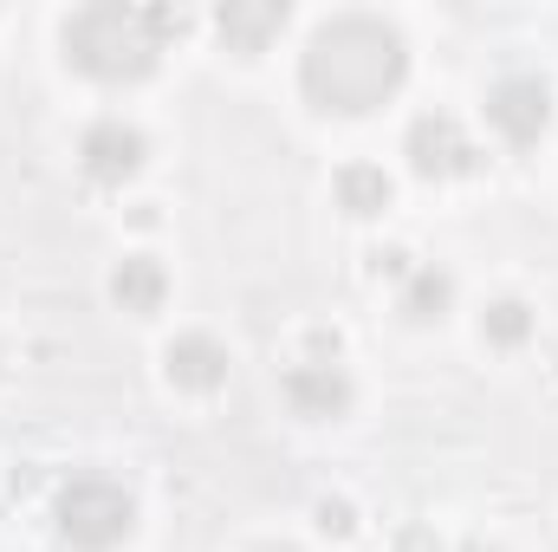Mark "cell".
Segmentation results:
<instances>
[{"instance_id":"1","label":"cell","mask_w":558,"mask_h":552,"mask_svg":"<svg viewBox=\"0 0 558 552\" xmlns=\"http://www.w3.org/2000/svg\"><path fill=\"white\" fill-rule=\"evenodd\" d=\"M403 65H410V52H403L397 26L351 13V20H331L312 33L299 79L325 111H371L403 85Z\"/></svg>"},{"instance_id":"2","label":"cell","mask_w":558,"mask_h":552,"mask_svg":"<svg viewBox=\"0 0 558 552\" xmlns=\"http://www.w3.org/2000/svg\"><path fill=\"white\" fill-rule=\"evenodd\" d=\"M169 33H175V13L169 7L98 0V7H78L65 20V52L92 79H143L156 65V52H162Z\"/></svg>"},{"instance_id":"3","label":"cell","mask_w":558,"mask_h":552,"mask_svg":"<svg viewBox=\"0 0 558 552\" xmlns=\"http://www.w3.org/2000/svg\"><path fill=\"white\" fill-rule=\"evenodd\" d=\"M52 514H59V540L78 547V552H111L131 527H137L131 494H124L118 481H105V475H78V481H65Z\"/></svg>"},{"instance_id":"4","label":"cell","mask_w":558,"mask_h":552,"mask_svg":"<svg viewBox=\"0 0 558 552\" xmlns=\"http://www.w3.org/2000/svg\"><path fill=\"white\" fill-rule=\"evenodd\" d=\"M487 118L500 124L507 143H533L539 131H546V118H553L546 79H500V85L487 92Z\"/></svg>"},{"instance_id":"5","label":"cell","mask_w":558,"mask_h":552,"mask_svg":"<svg viewBox=\"0 0 558 552\" xmlns=\"http://www.w3.org/2000/svg\"><path fill=\"white\" fill-rule=\"evenodd\" d=\"M78 156H85V169H92L98 182H124V176L143 163V137L124 124V118H105V124H92V131H85Z\"/></svg>"},{"instance_id":"6","label":"cell","mask_w":558,"mask_h":552,"mask_svg":"<svg viewBox=\"0 0 558 552\" xmlns=\"http://www.w3.org/2000/svg\"><path fill=\"white\" fill-rule=\"evenodd\" d=\"M410 156H416L422 176H454V169L474 163V149H468L454 118H416L410 124Z\"/></svg>"},{"instance_id":"7","label":"cell","mask_w":558,"mask_h":552,"mask_svg":"<svg viewBox=\"0 0 558 552\" xmlns=\"http://www.w3.org/2000/svg\"><path fill=\"white\" fill-rule=\"evenodd\" d=\"M169 377L189 384V391H215V384L228 377V351H221L208 332H189V338L169 345Z\"/></svg>"},{"instance_id":"8","label":"cell","mask_w":558,"mask_h":552,"mask_svg":"<svg viewBox=\"0 0 558 552\" xmlns=\"http://www.w3.org/2000/svg\"><path fill=\"white\" fill-rule=\"evenodd\" d=\"M286 397H292L299 416H338L351 404V384H344V371H331V364H299V371L286 377Z\"/></svg>"},{"instance_id":"9","label":"cell","mask_w":558,"mask_h":552,"mask_svg":"<svg viewBox=\"0 0 558 552\" xmlns=\"http://www.w3.org/2000/svg\"><path fill=\"white\" fill-rule=\"evenodd\" d=\"M279 26H286V7H279V0H260V7L234 0V7H221V39H228L234 52H260Z\"/></svg>"},{"instance_id":"10","label":"cell","mask_w":558,"mask_h":552,"mask_svg":"<svg viewBox=\"0 0 558 552\" xmlns=\"http://www.w3.org/2000/svg\"><path fill=\"white\" fill-rule=\"evenodd\" d=\"M111 292H118V305H124V312H156V305H162V267L137 254V261H124V267H118Z\"/></svg>"},{"instance_id":"11","label":"cell","mask_w":558,"mask_h":552,"mask_svg":"<svg viewBox=\"0 0 558 552\" xmlns=\"http://www.w3.org/2000/svg\"><path fill=\"white\" fill-rule=\"evenodd\" d=\"M338 195H344V208H351V215H377V208L390 202V176H384V169H371V163H351V169L338 176Z\"/></svg>"},{"instance_id":"12","label":"cell","mask_w":558,"mask_h":552,"mask_svg":"<svg viewBox=\"0 0 558 552\" xmlns=\"http://www.w3.org/2000/svg\"><path fill=\"white\" fill-rule=\"evenodd\" d=\"M403 305H410V319H435V312L448 305V279L441 274H416V286H410Z\"/></svg>"},{"instance_id":"13","label":"cell","mask_w":558,"mask_h":552,"mask_svg":"<svg viewBox=\"0 0 558 552\" xmlns=\"http://www.w3.org/2000/svg\"><path fill=\"white\" fill-rule=\"evenodd\" d=\"M487 332H494L500 345L526 338V305H513V299H507V305H494V312H487Z\"/></svg>"},{"instance_id":"14","label":"cell","mask_w":558,"mask_h":552,"mask_svg":"<svg viewBox=\"0 0 558 552\" xmlns=\"http://www.w3.org/2000/svg\"><path fill=\"white\" fill-rule=\"evenodd\" d=\"M461 552H487V547H461Z\"/></svg>"},{"instance_id":"15","label":"cell","mask_w":558,"mask_h":552,"mask_svg":"<svg viewBox=\"0 0 558 552\" xmlns=\"http://www.w3.org/2000/svg\"><path fill=\"white\" fill-rule=\"evenodd\" d=\"M279 552H286V547H279Z\"/></svg>"}]
</instances>
